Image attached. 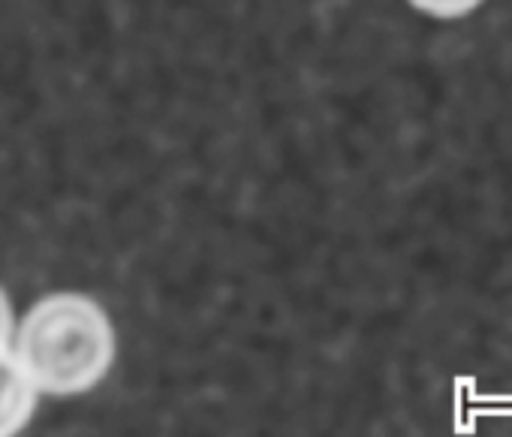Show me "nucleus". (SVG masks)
<instances>
[{
	"label": "nucleus",
	"instance_id": "f257e3e1",
	"mask_svg": "<svg viewBox=\"0 0 512 437\" xmlns=\"http://www.w3.org/2000/svg\"><path fill=\"white\" fill-rule=\"evenodd\" d=\"M115 326L100 302L85 293L40 299L19 326L16 359L31 383L49 395L94 389L115 362Z\"/></svg>",
	"mask_w": 512,
	"mask_h": 437
},
{
	"label": "nucleus",
	"instance_id": "7ed1b4c3",
	"mask_svg": "<svg viewBox=\"0 0 512 437\" xmlns=\"http://www.w3.org/2000/svg\"><path fill=\"white\" fill-rule=\"evenodd\" d=\"M413 10H419L422 16L428 19H437V22H458V19H467L470 13H476L485 0H407Z\"/></svg>",
	"mask_w": 512,
	"mask_h": 437
},
{
	"label": "nucleus",
	"instance_id": "20e7f679",
	"mask_svg": "<svg viewBox=\"0 0 512 437\" xmlns=\"http://www.w3.org/2000/svg\"><path fill=\"white\" fill-rule=\"evenodd\" d=\"M13 305H10V296L0 287V347H7L10 338H13Z\"/></svg>",
	"mask_w": 512,
	"mask_h": 437
},
{
	"label": "nucleus",
	"instance_id": "f03ea898",
	"mask_svg": "<svg viewBox=\"0 0 512 437\" xmlns=\"http://www.w3.org/2000/svg\"><path fill=\"white\" fill-rule=\"evenodd\" d=\"M37 392L16 353L0 347V437H19L28 428L37 410Z\"/></svg>",
	"mask_w": 512,
	"mask_h": 437
}]
</instances>
